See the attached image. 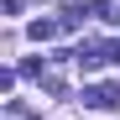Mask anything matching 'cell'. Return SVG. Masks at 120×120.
Returning <instances> with one entry per match:
<instances>
[{
    "label": "cell",
    "instance_id": "1",
    "mask_svg": "<svg viewBox=\"0 0 120 120\" xmlns=\"http://www.w3.org/2000/svg\"><path fill=\"white\" fill-rule=\"evenodd\" d=\"M120 105V84H89L84 89V110H115Z\"/></svg>",
    "mask_w": 120,
    "mask_h": 120
},
{
    "label": "cell",
    "instance_id": "2",
    "mask_svg": "<svg viewBox=\"0 0 120 120\" xmlns=\"http://www.w3.org/2000/svg\"><path fill=\"white\" fill-rule=\"evenodd\" d=\"M57 31H63V21H47L42 16V21H31V42H52Z\"/></svg>",
    "mask_w": 120,
    "mask_h": 120
}]
</instances>
